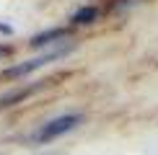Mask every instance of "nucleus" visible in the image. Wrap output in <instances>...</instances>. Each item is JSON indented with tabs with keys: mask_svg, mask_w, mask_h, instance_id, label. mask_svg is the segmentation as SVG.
Listing matches in <instances>:
<instances>
[{
	"mask_svg": "<svg viewBox=\"0 0 158 155\" xmlns=\"http://www.w3.org/2000/svg\"><path fill=\"white\" fill-rule=\"evenodd\" d=\"M10 54V47H3V44H0V57H8Z\"/></svg>",
	"mask_w": 158,
	"mask_h": 155,
	"instance_id": "obj_6",
	"label": "nucleus"
},
{
	"mask_svg": "<svg viewBox=\"0 0 158 155\" xmlns=\"http://www.w3.org/2000/svg\"><path fill=\"white\" fill-rule=\"evenodd\" d=\"M0 31H3V34H10L13 29H10V26H5V23H0Z\"/></svg>",
	"mask_w": 158,
	"mask_h": 155,
	"instance_id": "obj_7",
	"label": "nucleus"
},
{
	"mask_svg": "<svg viewBox=\"0 0 158 155\" xmlns=\"http://www.w3.org/2000/svg\"><path fill=\"white\" fill-rule=\"evenodd\" d=\"M34 90H36V85H29V88L10 90V93L0 96V109H5V106H13V103H18V101H23V98H29V96L34 93Z\"/></svg>",
	"mask_w": 158,
	"mask_h": 155,
	"instance_id": "obj_5",
	"label": "nucleus"
},
{
	"mask_svg": "<svg viewBox=\"0 0 158 155\" xmlns=\"http://www.w3.org/2000/svg\"><path fill=\"white\" fill-rule=\"evenodd\" d=\"M81 121H83L81 114H62V116H57V119H49L47 124H42V127L34 132V142H39V145L55 142L57 137H62V134L73 132Z\"/></svg>",
	"mask_w": 158,
	"mask_h": 155,
	"instance_id": "obj_1",
	"label": "nucleus"
},
{
	"mask_svg": "<svg viewBox=\"0 0 158 155\" xmlns=\"http://www.w3.org/2000/svg\"><path fill=\"white\" fill-rule=\"evenodd\" d=\"M98 16H101V10L96 8V5H83V8H78L73 16H70V23L73 26H91L98 21Z\"/></svg>",
	"mask_w": 158,
	"mask_h": 155,
	"instance_id": "obj_4",
	"label": "nucleus"
},
{
	"mask_svg": "<svg viewBox=\"0 0 158 155\" xmlns=\"http://www.w3.org/2000/svg\"><path fill=\"white\" fill-rule=\"evenodd\" d=\"M70 49L73 47L65 44V47H57V49L47 52V54H39V57H31V60H26V62H18V65H13V67L5 70L3 78H8V80H13V78H26V75L36 73V70H42L44 65H49V62L60 60V57H65V54H70Z\"/></svg>",
	"mask_w": 158,
	"mask_h": 155,
	"instance_id": "obj_2",
	"label": "nucleus"
},
{
	"mask_svg": "<svg viewBox=\"0 0 158 155\" xmlns=\"http://www.w3.org/2000/svg\"><path fill=\"white\" fill-rule=\"evenodd\" d=\"M70 34V29H65V26H52V29H44V31H39V34L31 36V42H29V47H49V44H60L62 39H68Z\"/></svg>",
	"mask_w": 158,
	"mask_h": 155,
	"instance_id": "obj_3",
	"label": "nucleus"
}]
</instances>
